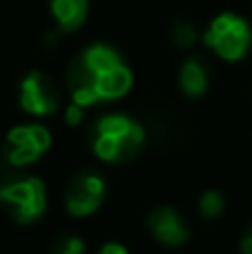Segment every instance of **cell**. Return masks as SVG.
Segmentation results:
<instances>
[{
  "label": "cell",
  "instance_id": "obj_1",
  "mask_svg": "<svg viewBox=\"0 0 252 254\" xmlns=\"http://www.w3.org/2000/svg\"><path fill=\"white\" fill-rule=\"evenodd\" d=\"M67 87L74 103L83 107L96 105L127 94L132 87V71L114 47L96 43L69 63Z\"/></svg>",
  "mask_w": 252,
  "mask_h": 254
},
{
  "label": "cell",
  "instance_id": "obj_2",
  "mask_svg": "<svg viewBox=\"0 0 252 254\" xmlns=\"http://www.w3.org/2000/svg\"><path fill=\"white\" fill-rule=\"evenodd\" d=\"M89 140L98 158L107 163H129L143 149V127L123 114L98 119L89 129Z\"/></svg>",
  "mask_w": 252,
  "mask_h": 254
},
{
  "label": "cell",
  "instance_id": "obj_3",
  "mask_svg": "<svg viewBox=\"0 0 252 254\" xmlns=\"http://www.w3.org/2000/svg\"><path fill=\"white\" fill-rule=\"evenodd\" d=\"M0 207L20 225L38 221L47 207L43 181L20 172L0 176Z\"/></svg>",
  "mask_w": 252,
  "mask_h": 254
},
{
  "label": "cell",
  "instance_id": "obj_4",
  "mask_svg": "<svg viewBox=\"0 0 252 254\" xmlns=\"http://www.w3.org/2000/svg\"><path fill=\"white\" fill-rule=\"evenodd\" d=\"M52 145V136L43 125H20L7 134L0 154V176L20 172V167L40 158Z\"/></svg>",
  "mask_w": 252,
  "mask_h": 254
},
{
  "label": "cell",
  "instance_id": "obj_5",
  "mask_svg": "<svg viewBox=\"0 0 252 254\" xmlns=\"http://www.w3.org/2000/svg\"><path fill=\"white\" fill-rule=\"evenodd\" d=\"M252 31L244 18L235 13H221L214 18L210 29L205 31V45L212 47L226 61H239L250 49Z\"/></svg>",
  "mask_w": 252,
  "mask_h": 254
},
{
  "label": "cell",
  "instance_id": "obj_6",
  "mask_svg": "<svg viewBox=\"0 0 252 254\" xmlns=\"http://www.w3.org/2000/svg\"><path fill=\"white\" fill-rule=\"evenodd\" d=\"M103 198H105V181L92 170L76 172L65 188L67 212L74 216H87L96 212Z\"/></svg>",
  "mask_w": 252,
  "mask_h": 254
},
{
  "label": "cell",
  "instance_id": "obj_7",
  "mask_svg": "<svg viewBox=\"0 0 252 254\" xmlns=\"http://www.w3.org/2000/svg\"><path fill=\"white\" fill-rule=\"evenodd\" d=\"M58 89L43 71H31L20 83V105L36 116H49L58 110Z\"/></svg>",
  "mask_w": 252,
  "mask_h": 254
},
{
  "label": "cell",
  "instance_id": "obj_8",
  "mask_svg": "<svg viewBox=\"0 0 252 254\" xmlns=\"http://www.w3.org/2000/svg\"><path fill=\"white\" fill-rule=\"evenodd\" d=\"M147 228L154 234L156 241H161L163 246H183L190 239V228L183 221V216L179 214L174 207L170 205H161L156 210L150 212L147 216Z\"/></svg>",
  "mask_w": 252,
  "mask_h": 254
},
{
  "label": "cell",
  "instance_id": "obj_9",
  "mask_svg": "<svg viewBox=\"0 0 252 254\" xmlns=\"http://www.w3.org/2000/svg\"><path fill=\"white\" fill-rule=\"evenodd\" d=\"M52 11L63 31H74L87 18V0H52Z\"/></svg>",
  "mask_w": 252,
  "mask_h": 254
},
{
  "label": "cell",
  "instance_id": "obj_10",
  "mask_svg": "<svg viewBox=\"0 0 252 254\" xmlns=\"http://www.w3.org/2000/svg\"><path fill=\"white\" fill-rule=\"evenodd\" d=\"M181 87L188 96L196 98L208 89V69L201 61L190 58L186 65L181 67Z\"/></svg>",
  "mask_w": 252,
  "mask_h": 254
},
{
  "label": "cell",
  "instance_id": "obj_11",
  "mask_svg": "<svg viewBox=\"0 0 252 254\" xmlns=\"http://www.w3.org/2000/svg\"><path fill=\"white\" fill-rule=\"evenodd\" d=\"M49 254H85V243L78 237L71 234H61L54 239V243L49 246Z\"/></svg>",
  "mask_w": 252,
  "mask_h": 254
},
{
  "label": "cell",
  "instance_id": "obj_12",
  "mask_svg": "<svg viewBox=\"0 0 252 254\" xmlns=\"http://www.w3.org/2000/svg\"><path fill=\"white\" fill-rule=\"evenodd\" d=\"M223 207H226V201H223L221 192H217V190L205 192L199 201V210L205 219H214V216H219L223 212Z\"/></svg>",
  "mask_w": 252,
  "mask_h": 254
},
{
  "label": "cell",
  "instance_id": "obj_13",
  "mask_svg": "<svg viewBox=\"0 0 252 254\" xmlns=\"http://www.w3.org/2000/svg\"><path fill=\"white\" fill-rule=\"evenodd\" d=\"M196 40V29L190 22H177L172 29V43L179 47H192Z\"/></svg>",
  "mask_w": 252,
  "mask_h": 254
},
{
  "label": "cell",
  "instance_id": "obj_14",
  "mask_svg": "<svg viewBox=\"0 0 252 254\" xmlns=\"http://www.w3.org/2000/svg\"><path fill=\"white\" fill-rule=\"evenodd\" d=\"M80 121H83V105L74 103V105L67 110V123H69V125H78Z\"/></svg>",
  "mask_w": 252,
  "mask_h": 254
},
{
  "label": "cell",
  "instance_id": "obj_15",
  "mask_svg": "<svg viewBox=\"0 0 252 254\" xmlns=\"http://www.w3.org/2000/svg\"><path fill=\"white\" fill-rule=\"evenodd\" d=\"M98 254H127L123 246H119V243H107V246H103Z\"/></svg>",
  "mask_w": 252,
  "mask_h": 254
},
{
  "label": "cell",
  "instance_id": "obj_16",
  "mask_svg": "<svg viewBox=\"0 0 252 254\" xmlns=\"http://www.w3.org/2000/svg\"><path fill=\"white\" fill-rule=\"evenodd\" d=\"M241 252H244V254H252V228L248 230V234L241 239Z\"/></svg>",
  "mask_w": 252,
  "mask_h": 254
}]
</instances>
